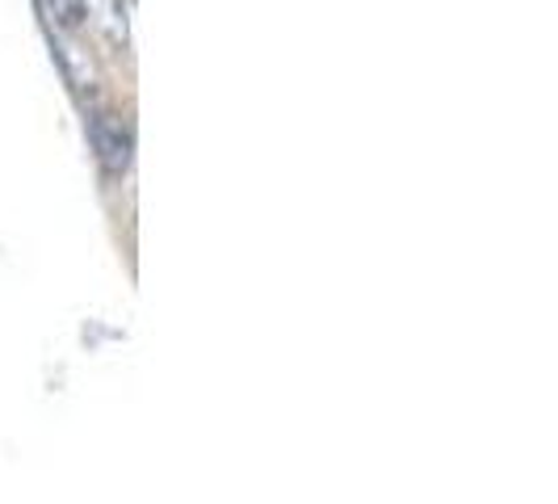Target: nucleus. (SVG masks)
<instances>
[{
  "label": "nucleus",
  "instance_id": "obj_3",
  "mask_svg": "<svg viewBox=\"0 0 558 504\" xmlns=\"http://www.w3.org/2000/svg\"><path fill=\"white\" fill-rule=\"evenodd\" d=\"M126 13H131V0H110L106 4V38H110L113 51H126L131 47V22H126Z\"/></svg>",
  "mask_w": 558,
  "mask_h": 504
},
{
  "label": "nucleus",
  "instance_id": "obj_1",
  "mask_svg": "<svg viewBox=\"0 0 558 504\" xmlns=\"http://www.w3.org/2000/svg\"><path fill=\"white\" fill-rule=\"evenodd\" d=\"M88 140L97 147V160L110 177H122L131 168V152H135V135H131V122L118 118V113H93L88 118Z\"/></svg>",
  "mask_w": 558,
  "mask_h": 504
},
{
  "label": "nucleus",
  "instance_id": "obj_2",
  "mask_svg": "<svg viewBox=\"0 0 558 504\" xmlns=\"http://www.w3.org/2000/svg\"><path fill=\"white\" fill-rule=\"evenodd\" d=\"M47 9V22L63 34H76L88 22V0H43Z\"/></svg>",
  "mask_w": 558,
  "mask_h": 504
}]
</instances>
